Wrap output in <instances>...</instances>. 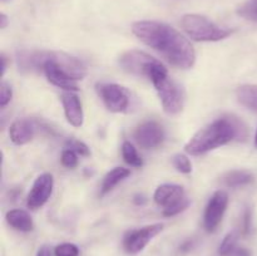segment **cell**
Here are the masks:
<instances>
[{"mask_svg":"<svg viewBox=\"0 0 257 256\" xmlns=\"http://www.w3.org/2000/svg\"><path fill=\"white\" fill-rule=\"evenodd\" d=\"M37 256H52V250H50L49 246L47 245H43L42 247L38 250Z\"/></svg>","mask_w":257,"mask_h":256,"instance_id":"f1b7e54d","label":"cell"},{"mask_svg":"<svg viewBox=\"0 0 257 256\" xmlns=\"http://www.w3.org/2000/svg\"><path fill=\"white\" fill-rule=\"evenodd\" d=\"M230 256H251V252L250 250H247V248L245 247H236L235 250H233V252L231 253Z\"/></svg>","mask_w":257,"mask_h":256,"instance_id":"83f0119b","label":"cell"},{"mask_svg":"<svg viewBox=\"0 0 257 256\" xmlns=\"http://www.w3.org/2000/svg\"><path fill=\"white\" fill-rule=\"evenodd\" d=\"M8 24H9V18H8L4 13H2V14H0V28H2V29H5V28L8 27Z\"/></svg>","mask_w":257,"mask_h":256,"instance_id":"4dcf8cb0","label":"cell"},{"mask_svg":"<svg viewBox=\"0 0 257 256\" xmlns=\"http://www.w3.org/2000/svg\"><path fill=\"white\" fill-rule=\"evenodd\" d=\"M97 92L110 112L123 113L130 108V95L119 84L99 83L97 84Z\"/></svg>","mask_w":257,"mask_h":256,"instance_id":"52a82bcc","label":"cell"},{"mask_svg":"<svg viewBox=\"0 0 257 256\" xmlns=\"http://www.w3.org/2000/svg\"><path fill=\"white\" fill-rule=\"evenodd\" d=\"M135 140L138 145L146 150L156 148L165 141V130L156 120H147L135 131Z\"/></svg>","mask_w":257,"mask_h":256,"instance_id":"8fae6325","label":"cell"},{"mask_svg":"<svg viewBox=\"0 0 257 256\" xmlns=\"http://www.w3.org/2000/svg\"><path fill=\"white\" fill-rule=\"evenodd\" d=\"M155 201L163 207V215L170 217L185 211L190 206V200L186 197L182 186L165 183L155 192Z\"/></svg>","mask_w":257,"mask_h":256,"instance_id":"5b68a950","label":"cell"},{"mask_svg":"<svg viewBox=\"0 0 257 256\" xmlns=\"http://www.w3.org/2000/svg\"><path fill=\"white\" fill-rule=\"evenodd\" d=\"M62 165L67 168H74L78 165L77 153L72 150H65L62 153Z\"/></svg>","mask_w":257,"mask_h":256,"instance_id":"d4e9b609","label":"cell"},{"mask_svg":"<svg viewBox=\"0 0 257 256\" xmlns=\"http://www.w3.org/2000/svg\"><path fill=\"white\" fill-rule=\"evenodd\" d=\"M62 103L64 108L67 120L73 127H82L84 114H83L82 103L77 94L73 92H65L62 94Z\"/></svg>","mask_w":257,"mask_h":256,"instance_id":"4fadbf2b","label":"cell"},{"mask_svg":"<svg viewBox=\"0 0 257 256\" xmlns=\"http://www.w3.org/2000/svg\"><path fill=\"white\" fill-rule=\"evenodd\" d=\"M227 205V193L222 190L216 191L212 197L210 198V201H208L207 206H206L205 216H203V226H205L206 231H208V232L216 231V228L220 226L221 221H222Z\"/></svg>","mask_w":257,"mask_h":256,"instance_id":"9c48e42d","label":"cell"},{"mask_svg":"<svg viewBox=\"0 0 257 256\" xmlns=\"http://www.w3.org/2000/svg\"><path fill=\"white\" fill-rule=\"evenodd\" d=\"M7 222L13 228L23 232H29L34 227L32 217L24 210H12L7 213Z\"/></svg>","mask_w":257,"mask_h":256,"instance_id":"9a60e30c","label":"cell"},{"mask_svg":"<svg viewBox=\"0 0 257 256\" xmlns=\"http://www.w3.org/2000/svg\"><path fill=\"white\" fill-rule=\"evenodd\" d=\"M35 133L34 123L27 118H19L14 120L9 128V136L13 143L18 146H23L29 143L33 140Z\"/></svg>","mask_w":257,"mask_h":256,"instance_id":"5bb4252c","label":"cell"},{"mask_svg":"<svg viewBox=\"0 0 257 256\" xmlns=\"http://www.w3.org/2000/svg\"><path fill=\"white\" fill-rule=\"evenodd\" d=\"M237 14L247 20L257 22V0H247L245 4L238 8Z\"/></svg>","mask_w":257,"mask_h":256,"instance_id":"44dd1931","label":"cell"},{"mask_svg":"<svg viewBox=\"0 0 257 256\" xmlns=\"http://www.w3.org/2000/svg\"><path fill=\"white\" fill-rule=\"evenodd\" d=\"M43 72H44L45 77H47V79L52 84L57 85V87L62 88V89L68 90V92L78 90L77 80L70 77L67 72H64L55 63L54 58H53V52H47L44 65H43Z\"/></svg>","mask_w":257,"mask_h":256,"instance_id":"30bf717a","label":"cell"},{"mask_svg":"<svg viewBox=\"0 0 257 256\" xmlns=\"http://www.w3.org/2000/svg\"><path fill=\"white\" fill-rule=\"evenodd\" d=\"M122 156L124 158L125 162L130 166H133V167H141L143 165V160L141 158V156L138 155L137 150L133 147V145L128 141L123 142L122 145Z\"/></svg>","mask_w":257,"mask_h":256,"instance_id":"d6986e66","label":"cell"},{"mask_svg":"<svg viewBox=\"0 0 257 256\" xmlns=\"http://www.w3.org/2000/svg\"><path fill=\"white\" fill-rule=\"evenodd\" d=\"M237 100L245 107L257 110V85L243 84L236 89Z\"/></svg>","mask_w":257,"mask_h":256,"instance_id":"ac0fdd59","label":"cell"},{"mask_svg":"<svg viewBox=\"0 0 257 256\" xmlns=\"http://www.w3.org/2000/svg\"><path fill=\"white\" fill-rule=\"evenodd\" d=\"M255 145H256V147H257V131H256V136H255Z\"/></svg>","mask_w":257,"mask_h":256,"instance_id":"836d02e7","label":"cell"},{"mask_svg":"<svg viewBox=\"0 0 257 256\" xmlns=\"http://www.w3.org/2000/svg\"><path fill=\"white\" fill-rule=\"evenodd\" d=\"M12 97H13L12 87H10L8 83L3 82L2 84H0V105H2L3 108L7 107V105L10 103V100H12Z\"/></svg>","mask_w":257,"mask_h":256,"instance_id":"484cf974","label":"cell"},{"mask_svg":"<svg viewBox=\"0 0 257 256\" xmlns=\"http://www.w3.org/2000/svg\"><path fill=\"white\" fill-rule=\"evenodd\" d=\"M67 147L69 148V150L74 151V152L78 153V155L84 156V157H88V156H90L89 147H88L85 143L80 142V141H78V140H74V138L67 141Z\"/></svg>","mask_w":257,"mask_h":256,"instance_id":"cb8c5ba5","label":"cell"},{"mask_svg":"<svg viewBox=\"0 0 257 256\" xmlns=\"http://www.w3.org/2000/svg\"><path fill=\"white\" fill-rule=\"evenodd\" d=\"M251 227H252V210L247 207L243 212L242 218V231L245 235H248L251 232Z\"/></svg>","mask_w":257,"mask_h":256,"instance_id":"4316f807","label":"cell"},{"mask_svg":"<svg viewBox=\"0 0 257 256\" xmlns=\"http://www.w3.org/2000/svg\"><path fill=\"white\" fill-rule=\"evenodd\" d=\"M131 175L130 170L123 167H115L110 170L107 175L104 176L102 182V187H100V195L104 196L109 191H112L115 186L119 182H122L124 178H127Z\"/></svg>","mask_w":257,"mask_h":256,"instance_id":"e0dca14e","label":"cell"},{"mask_svg":"<svg viewBox=\"0 0 257 256\" xmlns=\"http://www.w3.org/2000/svg\"><path fill=\"white\" fill-rule=\"evenodd\" d=\"M246 137L247 127L238 118L225 115L198 131L185 146V151L192 156H200L233 140H245Z\"/></svg>","mask_w":257,"mask_h":256,"instance_id":"7a4b0ae2","label":"cell"},{"mask_svg":"<svg viewBox=\"0 0 257 256\" xmlns=\"http://www.w3.org/2000/svg\"><path fill=\"white\" fill-rule=\"evenodd\" d=\"M133 202H135L136 205H138V206L145 205V203L147 202V198H146L143 195H136L135 198H133Z\"/></svg>","mask_w":257,"mask_h":256,"instance_id":"f546056e","label":"cell"},{"mask_svg":"<svg viewBox=\"0 0 257 256\" xmlns=\"http://www.w3.org/2000/svg\"><path fill=\"white\" fill-rule=\"evenodd\" d=\"M55 256H78L79 255V248L74 243H60L54 250Z\"/></svg>","mask_w":257,"mask_h":256,"instance_id":"603a6c76","label":"cell"},{"mask_svg":"<svg viewBox=\"0 0 257 256\" xmlns=\"http://www.w3.org/2000/svg\"><path fill=\"white\" fill-rule=\"evenodd\" d=\"M156 62H157L156 58L137 49L127 50L119 57V65L125 72L131 73L136 77H143L147 79L151 68L155 65Z\"/></svg>","mask_w":257,"mask_h":256,"instance_id":"8992f818","label":"cell"},{"mask_svg":"<svg viewBox=\"0 0 257 256\" xmlns=\"http://www.w3.org/2000/svg\"><path fill=\"white\" fill-rule=\"evenodd\" d=\"M163 227H165L163 223H153V225L130 231L123 238V247L128 253H132V255L141 252L153 237L162 232Z\"/></svg>","mask_w":257,"mask_h":256,"instance_id":"ba28073f","label":"cell"},{"mask_svg":"<svg viewBox=\"0 0 257 256\" xmlns=\"http://www.w3.org/2000/svg\"><path fill=\"white\" fill-rule=\"evenodd\" d=\"M148 79L155 85L165 112L171 115L178 114L183 108L185 94L182 88L168 77L167 68L160 60H157L151 68Z\"/></svg>","mask_w":257,"mask_h":256,"instance_id":"3957f363","label":"cell"},{"mask_svg":"<svg viewBox=\"0 0 257 256\" xmlns=\"http://www.w3.org/2000/svg\"><path fill=\"white\" fill-rule=\"evenodd\" d=\"M222 182L231 188L242 187L253 182V175L250 171L233 170L222 176Z\"/></svg>","mask_w":257,"mask_h":256,"instance_id":"2e32d148","label":"cell"},{"mask_svg":"<svg viewBox=\"0 0 257 256\" xmlns=\"http://www.w3.org/2000/svg\"><path fill=\"white\" fill-rule=\"evenodd\" d=\"M183 30L188 37L197 42H218L231 35V30L218 27L210 19L200 14H186L181 20Z\"/></svg>","mask_w":257,"mask_h":256,"instance_id":"277c9868","label":"cell"},{"mask_svg":"<svg viewBox=\"0 0 257 256\" xmlns=\"http://www.w3.org/2000/svg\"><path fill=\"white\" fill-rule=\"evenodd\" d=\"M237 241H238V233L236 231L228 232L225 236V238L221 242L220 248H218V253L220 256H230L233 252L236 247H237Z\"/></svg>","mask_w":257,"mask_h":256,"instance_id":"ffe728a7","label":"cell"},{"mask_svg":"<svg viewBox=\"0 0 257 256\" xmlns=\"http://www.w3.org/2000/svg\"><path fill=\"white\" fill-rule=\"evenodd\" d=\"M0 60H2V77H4L5 70H7L8 67V58L5 57V54L0 55Z\"/></svg>","mask_w":257,"mask_h":256,"instance_id":"1f68e13d","label":"cell"},{"mask_svg":"<svg viewBox=\"0 0 257 256\" xmlns=\"http://www.w3.org/2000/svg\"><path fill=\"white\" fill-rule=\"evenodd\" d=\"M132 32L141 42L160 53L167 62L181 69L195 65L196 52L187 38L166 23L141 20L133 23Z\"/></svg>","mask_w":257,"mask_h":256,"instance_id":"6da1fadb","label":"cell"},{"mask_svg":"<svg viewBox=\"0 0 257 256\" xmlns=\"http://www.w3.org/2000/svg\"><path fill=\"white\" fill-rule=\"evenodd\" d=\"M173 166H175L176 170L181 173H191L192 171V165H191V161L188 160L187 156L185 155H176L172 160Z\"/></svg>","mask_w":257,"mask_h":256,"instance_id":"7402d4cb","label":"cell"},{"mask_svg":"<svg viewBox=\"0 0 257 256\" xmlns=\"http://www.w3.org/2000/svg\"><path fill=\"white\" fill-rule=\"evenodd\" d=\"M54 180L50 173H43L33 183V187L28 195L27 205L30 210H38L43 207L49 200L53 192Z\"/></svg>","mask_w":257,"mask_h":256,"instance_id":"7c38bea8","label":"cell"},{"mask_svg":"<svg viewBox=\"0 0 257 256\" xmlns=\"http://www.w3.org/2000/svg\"><path fill=\"white\" fill-rule=\"evenodd\" d=\"M191 248H192V241L188 240V241H186V242L183 243L182 246H181L180 250L181 251H185V252H186V251H190Z\"/></svg>","mask_w":257,"mask_h":256,"instance_id":"d6a6232c","label":"cell"}]
</instances>
